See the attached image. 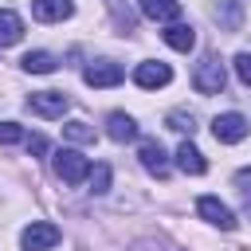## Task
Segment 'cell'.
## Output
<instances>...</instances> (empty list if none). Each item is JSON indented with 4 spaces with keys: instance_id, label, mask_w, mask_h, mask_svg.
<instances>
[{
    "instance_id": "obj_1",
    "label": "cell",
    "mask_w": 251,
    "mask_h": 251,
    "mask_svg": "<svg viewBox=\"0 0 251 251\" xmlns=\"http://www.w3.org/2000/svg\"><path fill=\"white\" fill-rule=\"evenodd\" d=\"M51 165H55V176H59L63 184H82V180L90 176V169H94L78 149H59Z\"/></svg>"
},
{
    "instance_id": "obj_2",
    "label": "cell",
    "mask_w": 251,
    "mask_h": 251,
    "mask_svg": "<svg viewBox=\"0 0 251 251\" xmlns=\"http://www.w3.org/2000/svg\"><path fill=\"white\" fill-rule=\"evenodd\" d=\"M224 82H227V71H224V63H220L216 55H208V59L196 63V71H192V86H196L200 94H220Z\"/></svg>"
},
{
    "instance_id": "obj_3",
    "label": "cell",
    "mask_w": 251,
    "mask_h": 251,
    "mask_svg": "<svg viewBox=\"0 0 251 251\" xmlns=\"http://www.w3.org/2000/svg\"><path fill=\"white\" fill-rule=\"evenodd\" d=\"M59 239H63V231L55 224H47V220H35V224H27L20 231V247L24 251H51Z\"/></svg>"
},
{
    "instance_id": "obj_4",
    "label": "cell",
    "mask_w": 251,
    "mask_h": 251,
    "mask_svg": "<svg viewBox=\"0 0 251 251\" xmlns=\"http://www.w3.org/2000/svg\"><path fill=\"white\" fill-rule=\"evenodd\" d=\"M27 110L39 114V118H63V114L71 110V98H67L63 90H35V94L27 98Z\"/></svg>"
},
{
    "instance_id": "obj_5",
    "label": "cell",
    "mask_w": 251,
    "mask_h": 251,
    "mask_svg": "<svg viewBox=\"0 0 251 251\" xmlns=\"http://www.w3.org/2000/svg\"><path fill=\"white\" fill-rule=\"evenodd\" d=\"M212 133H216V141H224V145H235V141H243L247 137V118L243 114H220L216 122H212Z\"/></svg>"
},
{
    "instance_id": "obj_6",
    "label": "cell",
    "mask_w": 251,
    "mask_h": 251,
    "mask_svg": "<svg viewBox=\"0 0 251 251\" xmlns=\"http://www.w3.org/2000/svg\"><path fill=\"white\" fill-rule=\"evenodd\" d=\"M133 82H137L141 90L169 86V82H173V67H169V63H137V71H133Z\"/></svg>"
},
{
    "instance_id": "obj_7",
    "label": "cell",
    "mask_w": 251,
    "mask_h": 251,
    "mask_svg": "<svg viewBox=\"0 0 251 251\" xmlns=\"http://www.w3.org/2000/svg\"><path fill=\"white\" fill-rule=\"evenodd\" d=\"M196 212H200L208 224H216L220 231H235V216H231V208L220 204L216 196H200V200H196Z\"/></svg>"
},
{
    "instance_id": "obj_8",
    "label": "cell",
    "mask_w": 251,
    "mask_h": 251,
    "mask_svg": "<svg viewBox=\"0 0 251 251\" xmlns=\"http://www.w3.org/2000/svg\"><path fill=\"white\" fill-rule=\"evenodd\" d=\"M82 78H86L90 86H118V82L126 78V71H122V63H110V59H98V63H90V67L82 71Z\"/></svg>"
},
{
    "instance_id": "obj_9",
    "label": "cell",
    "mask_w": 251,
    "mask_h": 251,
    "mask_svg": "<svg viewBox=\"0 0 251 251\" xmlns=\"http://www.w3.org/2000/svg\"><path fill=\"white\" fill-rule=\"evenodd\" d=\"M71 12H75L71 0H31V16H35L39 24H59V20H67Z\"/></svg>"
},
{
    "instance_id": "obj_10",
    "label": "cell",
    "mask_w": 251,
    "mask_h": 251,
    "mask_svg": "<svg viewBox=\"0 0 251 251\" xmlns=\"http://www.w3.org/2000/svg\"><path fill=\"white\" fill-rule=\"evenodd\" d=\"M137 157H141V169H145V173H153V176H169V153L161 149V141H145Z\"/></svg>"
},
{
    "instance_id": "obj_11",
    "label": "cell",
    "mask_w": 251,
    "mask_h": 251,
    "mask_svg": "<svg viewBox=\"0 0 251 251\" xmlns=\"http://www.w3.org/2000/svg\"><path fill=\"white\" fill-rule=\"evenodd\" d=\"M141 16L157 24H173L180 20V0H141Z\"/></svg>"
},
{
    "instance_id": "obj_12",
    "label": "cell",
    "mask_w": 251,
    "mask_h": 251,
    "mask_svg": "<svg viewBox=\"0 0 251 251\" xmlns=\"http://www.w3.org/2000/svg\"><path fill=\"white\" fill-rule=\"evenodd\" d=\"M106 137L118 141V145H126V141L137 137V122H133L129 114H110V118H106Z\"/></svg>"
},
{
    "instance_id": "obj_13",
    "label": "cell",
    "mask_w": 251,
    "mask_h": 251,
    "mask_svg": "<svg viewBox=\"0 0 251 251\" xmlns=\"http://www.w3.org/2000/svg\"><path fill=\"white\" fill-rule=\"evenodd\" d=\"M176 165H180V173H188V176H204V169H208L204 153H200L192 141H180V149H176Z\"/></svg>"
},
{
    "instance_id": "obj_14",
    "label": "cell",
    "mask_w": 251,
    "mask_h": 251,
    "mask_svg": "<svg viewBox=\"0 0 251 251\" xmlns=\"http://www.w3.org/2000/svg\"><path fill=\"white\" fill-rule=\"evenodd\" d=\"M161 39H165L173 51H192V47H196V31H192L188 24H169V27L161 31Z\"/></svg>"
},
{
    "instance_id": "obj_15",
    "label": "cell",
    "mask_w": 251,
    "mask_h": 251,
    "mask_svg": "<svg viewBox=\"0 0 251 251\" xmlns=\"http://www.w3.org/2000/svg\"><path fill=\"white\" fill-rule=\"evenodd\" d=\"M24 39V20L12 8H0V47H12Z\"/></svg>"
},
{
    "instance_id": "obj_16",
    "label": "cell",
    "mask_w": 251,
    "mask_h": 251,
    "mask_svg": "<svg viewBox=\"0 0 251 251\" xmlns=\"http://www.w3.org/2000/svg\"><path fill=\"white\" fill-rule=\"evenodd\" d=\"M20 67H24L27 75H51L59 63H55V55H47V51H27V55L20 59Z\"/></svg>"
},
{
    "instance_id": "obj_17",
    "label": "cell",
    "mask_w": 251,
    "mask_h": 251,
    "mask_svg": "<svg viewBox=\"0 0 251 251\" xmlns=\"http://www.w3.org/2000/svg\"><path fill=\"white\" fill-rule=\"evenodd\" d=\"M216 20H220L227 31H235V27H239V4H235V0H220V8H216Z\"/></svg>"
},
{
    "instance_id": "obj_18",
    "label": "cell",
    "mask_w": 251,
    "mask_h": 251,
    "mask_svg": "<svg viewBox=\"0 0 251 251\" xmlns=\"http://www.w3.org/2000/svg\"><path fill=\"white\" fill-rule=\"evenodd\" d=\"M63 137H71V141L86 145V141H94V129H90L86 122H67V126H63Z\"/></svg>"
},
{
    "instance_id": "obj_19",
    "label": "cell",
    "mask_w": 251,
    "mask_h": 251,
    "mask_svg": "<svg viewBox=\"0 0 251 251\" xmlns=\"http://www.w3.org/2000/svg\"><path fill=\"white\" fill-rule=\"evenodd\" d=\"M86 180H90V192H106L110 188V165H94Z\"/></svg>"
},
{
    "instance_id": "obj_20",
    "label": "cell",
    "mask_w": 251,
    "mask_h": 251,
    "mask_svg": "<svg viewBox=\"0 0 251 251\" xmlns=\"http://www.w3.org/2000/svg\"><path fill=\"white\" fill-rule=\"evenodd\" d=\"M165 122H169V129H176V133H192V129H196V126H192V114H184V110H173Z\"/></svg>"
},
{
    "instance_id": "obj_21",
    "label": "cell",
    "mask_w": 251,
    "mask_h": 251,
    "mask_svg": "<svg viewBox=\"0 0 251 251\" xmlns=\"http://www.w3.org/2000/svg\"><path fill=\"white\" fill-rule=\"evenodd\" d=\"M12 141H27V137H24V126H16V122H0V145H12Z\"/></svg>"
},
{
    "instance_id": "obj_22",
    "label": "cell",
    "mask_w": 251,
    "mask_h": 251,
    "mask_svg": "<svg viewBox=\"0 0 251 251\" xmlns=\"http://www.w3.org/2000/svg\"><path fill=\"white\" fill-rule=\"evenodd\" d=\"M235 75H239V82H243V86H251V51L235 55Z\"/></svg>"
},
{
    "instance_id": "obj_23",
    "label": "cell",
    "mask_w": 251,
    "mask_h": 251,
    "mask_svg": "<svg viewBox=\"0 0 251 251\" xmlns=\"http://www.w3.org/2000/svg\"><path fill=\"white\" fill-rule=\"evenodd\" d=\"M27 153H31V157L47 153V137H39V133H35V137H27Z\"/></svg>"
}]
</instances>
